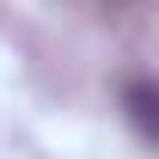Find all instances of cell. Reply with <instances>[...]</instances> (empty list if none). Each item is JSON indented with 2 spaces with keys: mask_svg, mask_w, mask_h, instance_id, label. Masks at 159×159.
Instances as JSON below:
<instances>
[{
  "mask_svg": "<svg viewBox=\"0 0 159 159\" xmlns=\"http://www.w3.org/2000/svg\"><path fill=\"white\" fill-rule=\"evenodd\" d=\"M122 104H129L141 141H159V92H153V80H129L122 86Z\"/></svg>",
  "mask_w": 159,
  "mask_h": 159,
  "instance_id": "cell-1",
  "label": "cell"
}]
</instances>
